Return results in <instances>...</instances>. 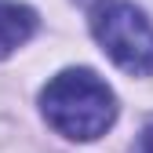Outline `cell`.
I'll return each instance as SVG.
<instances>
[{"label":"cell","instance_id":"obj_1","mask_svg":"<svg viewBox=\"0 0 153 153\" xmlns=\"http://www.w3.org/2000/svg\"><path fill=\"white\" fill-rule=\"evenodd\" d=\"M44 120L73 142H91L106 135L117 120V95L91 69H62L40 91Z\"/></svg>","mask_w":153,"mask_h":153},{"label":"cell","instance_id":"obj_3","mask_svg":"<svg viewBox=\"0 0 153 153\" xmlns=\"http://www.w3.org/2000/svg\"><path fill=\"white\" fill-rule=\"evenodd\" d=\"M36 33V11L18 0H0V59L18 51Z\"/></svg>","mask_w":153,"mask_h":153},{"label":"cell","instance_id":"obj_2","mask_svg":"<svg viewBox=\"0 0 153 153\" xmlns=\"http://www.w3.org/2000/svg\"><path fill=\"white\" fill-rule=\"evenodd\" d=\"M91 33L99 48L131 76L153 73V26L131 0H102L91 11Z\"/></svg>","mask_w":153,"mask_h":153},{"label":"cell","instance_id":"obj_4","mask_svg":"<svg viewBox=\"0 0 153 153\" xmlns=\"http://www.w3.org/2000/svg\"><path fill=\"white\" fill-rule=\"evenodd\" d=\"M131 153H153V117L142 124V131L135 135V146H131Z\"/></svg>","mask_w":153,"mask_h":153}]
</instances>
